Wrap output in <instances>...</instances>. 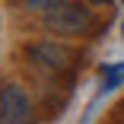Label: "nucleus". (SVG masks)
<instances>
[{
	"label": "nucleus",
	"mask_w": 124,
	"mask_h": 124,
	"mask_svg": "<svg viewBox=\"0 0 124 124\" xmlns=\"http://www.w3.org/2000/svg\"><path fill=\"white\" fill-rule=\"evenodd\" d=\"M121 83H124V64H111V67L102 70V89H105V92L118 89Z\"/></svg>",
	"instance_id": "20e7f679"
},
{
	"label": "nucleus",
	"mask_w": 124,
	"mask_h": 124,
	"mask_svg": "<svg viewBox=\"0 0 124 124\" xmlns=\"http://www.w3.org/2000/svg\"><path fill=\"white\" fill-rule=\"evenodd\" d=\"M45 26L54 35L80 38V35H89V29H92V13H89V7H80V3L67 0V3L54 7L51 13H45Z\"/></svg>",
	"instance_id": "f257e3e1"
},
{
	"label": "nucleus",
	"mask_w": 124,
	"mask_h": 124,
	"mask_svg": "<svg viewBox=\"0 0 124 124\" xmlns=\"http://www.w3.org/2000/svg\"><path fill=\"white\" fill-rule=\"evenodd\" d=\"M0 111H3V121H10V124L29 121L32 118V102H29L26 89L16 86V83L3 86V92H0Z\"/></svg>",
	"instance_id": "7ed1b4c3"
},
{
	"label": "nucleus",
	"mask_w": 124,
	"mask_h": 124,
	"mask_svg": "<svg viewBox=\"0 0 124 124\" xmlns=\"http://www.w3.org/2000/svg\"><path fill=\"white\" fill-rule=\"evenodd\" d=\"M61 3H67V0H29V10H32V13H51V10L61 7Z\"/></svg>",
	"instance_id": "39448f33"
},
{
	"label": "nucleus",
	"mask_w": 124,
	"mask_h": 124,
	"mask_svg": "<svg viewBox=\"0 0 124 124\" xmlns=\"http://www.w3.org/2000/svg\"><path fill=\"white\" fill-rule=\"evenodd\" d=\"M121 32H124V26H121Z\"/></svg>",
	"instance_id": "6e6552de"
},
{
	"label": "nucleus",
	"mask_w": 124,
	"mask_h": 124,
	"mask_svg": "<svg viewBox=\"0 0 124 124\" xmlns=\"http://www.w3.org/2000/svg\"><path fill=\"white\" fill-rule=\"evenodd\" d=\"M89 3H95V7H108L111 0H89Z\"/></svg>",
	"instance_id": "423d86ee"
},
{
	"label": "nucleus",
	"mask_w": 124,
	"mask_h": 124,
	"mask_svg": "<svg viewBox=\"0 0 124 124\" xmlns=\"http://www.w3.org/2000/svg\"><path fill=\"white\" fill-rule=\"evenodd\" d=\"M26 54H29L38 67H45V70H67L70 61H73V48H67V45H61V41H51V38H48V41L29 45Z\"/></svg>",
	"instance_id": "f03ea898"
},
{
	"label": "nucleus",
	"mask_w": 124,
	"mask_h": 124,
	"mask_svg": "<svg viewBox=\"0 0 124 124\" xmlns=\"http://www.w3.org/2000/svg\"><path fill=\"white\" fill-rule=\"evenodd\" d=\"M0 121H3V111H0Z\"/></svg>",
	"instance_id": "0eeeda50"
}]
</instances>
